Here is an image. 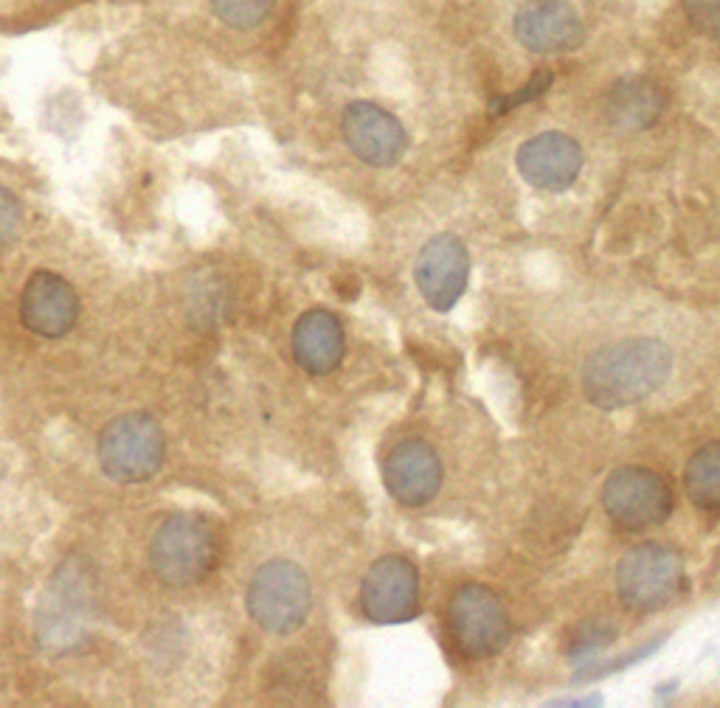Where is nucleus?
<instances>
[{
  "instance_id": "obj_6",
  "label": "nucleus",
  "mask_w": 720,
  "mask_h": 708,
  "mask_svg": "<svg viewBox=\"0 0 720 708\" xmlns=\"http://www.w3.org/2000/svg\"><path fill=\"white\" fill-rule=\"evenodd\" d=\"M684 590V560L670 546L645 543L628 551L616 568V593L630 610H656Z\"/></svg>"
},
{
  "instance_id": "obj_8",
  "label": "nucleus",
  "mask_w": 720,
  "mask_h": 708,
  "mask_svg": "<svg viewBox=\"0 0 720 708\" xmlns=\"http://www.w3.org/2000/svg\"><path fill=\"white\" fill-rule=\"evenodd\" d=\"M602 506L616 526L628 531L653 529L673 512V492L659 472L622 467L602 487Z\"/></svg>"
},
{
  "instance_id": "obj_10",
  "label": "nucleus",
  "mask_w": 720,
  "mask_h": 708,
  "mask_svg": "<svg viewBox=\"0 0 720 708\" xmlns=\"http://www.w3.org/2000/svg\"><path fill=\"white\" fill-rule=\"evenodd\" d=\"M467 276H470V253L459 236L436 234L417 253L414 281L431 310H453L465 295Z\"/></svg>"
},
{
  "instance_id": "obj_17",
  "label": "nucleus",
  "mask_w": 720,
  "mask_h": 708,
  "mask_svg": "<svg viewBox=\"0 0 720 708\" xmlns=\"http://www.w3.org/2000/svg\"><path fill=\"white\" fill-rule=\"evenodd\" d=\"M346 338L341 321L327 310H310L293 326V354L301 369L310 374H330L341 366Z\"/></svg>"
},
{
  "instance_id": "obj_2",
  "label": "nucleus",
  "mask_w": 720,
  "mask_h": 708,
  "mask_svg": "<svg viewBox=\"0 0 720 708\" xmlns=\"http://www.w3.org/2000/svg\"><path fill=\"white\" fill-rule=\"evenodd\" d=\"M155 576L172 588L203 582L217 562V534L200 515H172L155 531L150 546Z\"/></svg>"
},
{
  "instance_id": "obj_22",
  "label": "nucleus",
  "mask_w": 720,
  "mask_h": 708,
  "mask_svg": "<svg viewBox=\"0 0 720 708\" xmlns=\"http://www.w3.org/2000/svg\"><path fill=\"white\" fill-rule=\"evenodd\" d=\"M684 15L701 34L720 40V0H684Z\"/></svg>"
},
{
  "instance_id": "obj_21",
  "label": "nucleus",
  "mask_w": 720,
  "mask_h": 708,
  "mask_svg": "<svg viewBox=\"0 0 720 708\" xmlns=\"http://www.w3.org/2000/svg\"><path fill=\"white\" fill-rule=\"evenodd\" d=\"M23 203L17 200L15 192H9L6 186H0V248H9L23 231Z\"/></svg>"
},
{
  "instance_id": "obj_3",
  "label": "nucleus",
  "mask_w": 720,
  "mask_h": 708,
  "mask_svg": "<svg viewBox=\"0 0 720 708\" xmlns=\"http://www.w3.org/2000/svg\"><path fill=\"white\" fill-rule=\"evenodd\" d=\"M245 605L251 619L273 635H290L310 616L313 607V588L310 579L290 560L265 562L248 585Z\"/></svg>"
},
{
  "instance_id": "obj_12",
  "label": "nucleus",
  "mask_w": 720,
  "mask_h": 708,
  "mask_svg": "<svg viewBox=\"0 0 720 708\" xmlns=\"http://www.w3.org/2000/svg\"><path fill=\"white\" fill-rule=\"evenodd\" d=\"M512 34L535 54H569L585 40L583 17L569 0H526L512 17Z\"/></svg>"
},
{
  "instance_id": "obj_7",
  "label": "nucleus",
  "mask_w": 720,
  "mask_h": 708,
  "mask_svg": "<svg viewBox=\"0 0 720 708\" xmlns=\"http://www.w3.org/2000/svg\"><path fill=\"white\" fill-rule=\"evenodd\" d=\"M448 633L467 658H493L510 641V616L484 585H465L448 602Z\"/></svg>"
},
{
  "instance_id": "obj_20",
  "label": "nucleus",
  "mask_w": 720,
  "mask_h": 708,
  "mask_svg": "<svg viewBox=\"0 0 720 708\" xmlns=\"http://www.w3.org/2000/svg\"><path fill=\"white\" fill-rule=\"evenodd\" d=\"M616 630L608 621H585L571 641V661H588L614 641Z\"/></svg>"
},
{
  "instance_id": "obj_9",
  "label": "nucleus",
  "mask_w": 720,
  "mask_h": 708,
  "mask_svg": "<svg viewBox=\"0 0 720 708\" xmlns=\"http://www.w3.org/2000/svg\"><path fill=\"white\" fill-rule=\"evenodd\" d=\"M363 613L377 624H400L420 610V574L405 557H380L360 585Z\"/></svg>"
},
{
  "instance_id": "obj_11",
  "label": "nucleus",
  "mask_w": 720,
  "mask_h": 708,
  "mask_svg": "<svg viewBox=\"0 0 720 708\" xmlns=\"http://www.w3.org/2000/svg\"><path fill=\"white\" fill-rule=\"evenodd\" d=\"M341 133H344L346 147L352 149V155L366 166L389 169L394 163L403 161L408 152V133H405L403 121L391 116L380 104H349L344 110Z\"/></svg>"
},
{
  "instance_id": "obj_19",
  "label": "nucleus",
  "mask_w": 720,
  "mask_h": 708,
  "mask_svg": "<svg viewBox=\"0 0 720 708\" xmlns=\"http://www.w3.org/2000/svg\"><path fill=\"white\" fill-rule=\"evenodd\" d=\"M276 0H209L211 15L223 26L237 31H248L262 26L273 12Z\"/></svg>"
},
{
  "instance_id": "obj_5",
  "label": "nucleus",
  "mask_w": 720,
  "mask_h": 708,
  "mask_svg": "<svg viewBox=\"0 0 720 708\" xmlns=\"http://www.w3.org/2000/svg\"><path fill=\"white\" fill-rule=\"evenodd\" d=\"M93 616L90 579L74 562L62 565L37 607V641L48 652H65L85 641Z\"/></svg>"
},
{
  "instance_id": "obj_23",
  "label": "nucleus",
  "mask_w": 720,
  "mask_h": 708,
  "mask_svg": "<svg viewBox=\"0 0 720 708\" xmlns=\"http://www.w3.org/2000/svg\"><path fill=\"white\" fill-rule=\"evenodd\" d=\"M661 644H664V635H659L656 641H650V644H645V647L633 649L630 655L619 658V661H614V664L583 666V669L577 672V680H591V678H602V675H614V672H622V669H628V666L639 664V661H645L647 655H653V652H656V649H659Z\"/></svg>"
},
{
  "instance_id": "obj_15",
  "label": "nucleus",
  "mask_w": 720,
  "mask_h": 708,
  "mask_svg": "<svg viewBox=\"0 0 720 708\" xmlns=\"http://www.w3.org/2000/svg\"><path fill=\"white\" fill-rule=\"evenodd\" d=\"M386 489L403 506H425L442 487V464L431 444L405 439L394 444L383 464Z\"/></svg>"
},
{
  "instance_id": "obj_4",
  "label": "nucleus",
  "mask_w": 720,
  "mask_h": 708,
  "mask_svg": "<svg viewBox=\"0 0 720 708\" xmlns=\"http://www.w3.org/2000/svg\"><path fill=\"white\" fill-rule=\"evenodd\" d=\"M164 430L150 413H124L99 436V464L119 484H144L161 470Z\"/></svg>"
},
{
  "instance_id": "obj_14",
  "label": "nucleus",
  "mask_w": 720,
  "mask_h": 708,
  "mask_svg": "<svg viewBox=\"0 0 720 708\" xmlns=\"http://www.w3.org/2000/svg\"><path fill=\"white\" fill-rule=\"evenodd\" d=\"M518 172L540 192H566L583 172V149L566 133H540L521 144Z\"/></svg>"
},
{
  "instance_id": "obj_13",
  "label": "nucleus",
  "mask_w": 720,
  "mask_h": 708,
  "mask_svg": "<svg viewBox=\"0 0 720 708\" xmlns=\"http://www.w3.org/2000/svg\"><path fill=\"white\" fill-rule=\"evenodd\" d=\"M76 318H79V298L62 276L37 270L26 281L20 295V321L37 338L54 340L68 335L74 329Z\"/></svg>"
},
{
  "instance_id": "obj_1",
  "label": "nucleus",
  "mask_w": 720,
  "mask_h": 708,
  "mask_svg": "<svg viewBox=\"0 0 720 708\" xmlns=\"http://www.w3.org/2000/svg\"><path fill=\"white\" fill-rule=\"evenodd\" d=\"M673 352L659 338H628L588 357L583 391L600 411H619L647 399L667 383Z\"/></svg>"
},
{
  "instance_id": "obj_16",
  "label": "nucleus",
  "mask_w": 720,
  "mask_h": 708,
  "mask_svg": "<svg viewBox=\"0 0 720 708\" xmlns=\"http://www.w3.org/2000/svg\"><path fill=\"white\" fill-rule=\"evenodd\" d=\"M667 110V93L656 79L630 74L616 79L605 96V118L619 133H645Z\"/></svg>"
},
{
  "instance_id": "obj_18",
  "label": "nucleus",
  "mask_w": 720,
  "mask_h": 708,
  "mask_svg": "<svg viewBox=\"0 0 720 708\" xmlns=\"http://www.w3.org/2000/svg\"><path fill=\"white\" fill-rule=\"evenodd\" d=\"M687 498L701 509H720V442L701 447L684 470Z\"/></svg>"
}]
</instances>
